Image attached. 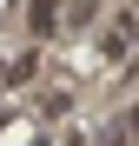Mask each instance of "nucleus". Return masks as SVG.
<instances>
[{"label":"nucleus","mask_w":139,"mask_h":146,"mask_svg":"<svg viewBox=\"0 0 139 146\" xmlns=\"http://www.w3.org/2000/svg\"><path fill=\"white\" fill-rule=\"evenodd\" d=\"M132 40H139V13H113L106 33H99V60H106V66H126Z\"/></svg>","instance_id":"obj_1"},{"label":"nucleus","mask_w":139,"mask_h":146,"mask_svg":"<svg viewBox=\"0 0 139 146\" xmlns=\"http://www.w3.org/2000/svg\"><path fill=\"white\" fill-rule=\"evenodd\" d=\"M60 20H66V13H60V0H33V33H53Z\"/></svg>","instance_id":"obj_2"},{"label":"nucleus","mask_w":139,"mask_h":146,"mask_svg":"<svg viewBox=\"0 0 139 146\" xmlns=\"http://www.w3.org/2000/svg\"><path fill=\"white\" fill-rule=\"evenodd\" d=\"M93 13H99V7H93V0H66V20H73V27H86Z\"/></svg>","instance_id":"obj_3"},{"label":"nucleus","mask_w":139,"mask_h":146,"mask_svg":"<svg viewBox=\"0 0 139 146\" xmlns=\"http://www.w3.org/2000/svg\"><path fill=\"white\" fill-rule=\"evenodd\" d=\"M99 146H126V139H119V133H106V139H99Z\"/></svg>","instance_id":"obj_4"},{"label":"nucleus","mask_w":139,"mask_h":146,"mask_svg":"<svg viewBox=\"0 0 139 146\" xmlns=\"http://www.w3.org/2000/svg\"><path fill=\"white\" fill-rule=\"evenodd\" d=\"M132 139H139V106H132Z\"/></svg>","instance_id":"obj_5"}]
</instances>
